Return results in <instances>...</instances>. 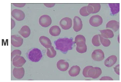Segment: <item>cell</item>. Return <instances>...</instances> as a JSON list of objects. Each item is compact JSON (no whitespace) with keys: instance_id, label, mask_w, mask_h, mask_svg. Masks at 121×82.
<instances>
[{"instance_id":"obj_8","label":"cell","mask_w":121,"mask_h":82,"mask_svg":"<svg viewBox=\"0 0 121 82\" xmlns=\"http://www.w3.org/2000/svg\"><path fill=\"white\" fill-rule=\"evenodd\" d=\"M26 61L25 58L19 55H16L14 57L12 60L13 65L15 67H22Z\"/></svg>"},{"instance_id":"obj_18","label":"cell","mask_w":121,"mask_h":82,"mask_svg":"<svg viewBox=\"0 0 121 82\" xmlns=\"http://www.w3.org/2000/svg\"><path fill=\"white\" fill-rule=\"evenodd\" d=\"M18 33L23 37L26 38L30 35V29L28 26L25 25L22 27Z\"/></svg>"},{"instance_id":"obj_7","label":"cell","mask_w":121,"mask_h":82,"mask_svg":"<svg viewBox=\"0 0 121 82\" xmlns=\"http://www.w3.org/2000/svg\"><path fill=\"white\" fill-rule=\"evenodd\" d=\"M13 17L18 21L23 20L25 18V15L24 12L22 10L17 9H14L11 12Z\"/></svg>"},{"instance_id":"obj_13","label":"cell","mask_w":121,"mask_h":82,"mask_svg":"<svg viewBox=\"0 0 121 82\" xmlns=\"http://www.w3.org/2000/svg\"><path fill=\"white\" fill-rule=\"evenodd\" d=\"M13 73L15 78L20 79L22 78L24 75V69L23 67L14 68L13 71Z\"/></svg>"},{"instance_id":"obj_28","label":"cell","mask_w":121,"mask_h":82,"mask_svg":"<svg viewBox=\"0 0 121 82\" xmlns=\"http://www.w3.org/2000/svg\"><path fill=\"white\" fill-rule=\"evenodd\" d=\"M21 54V51L19 50H15L13 51L11 53L12 58H13L15 56L20 55Z\"/></svg>"},{"instance_id":"obj_19","label":"cell","mask_w":121,"mask_h":82,"mask_svg":"<svg viewBox=\"0 0 121 82\" xmlns=\"http://www.w3.org/2000/svg\"><path fill=\"white\" fill-rule=\"evenodd\" d=\"M81 69L78 66L76 65L72 67L68 71L69 75L71 77H74L79 73Z\"/></svg>"},{"instance_id":"obj_33","label":"cell","mask_w":121,"mask_h":82,"mask_svg":"<svg viewBox=\"0 0 121 82\" xmlns=\"http://www.w3.org/2000/svg\"><path fill=\"white\" fill-rule=\"evenodd\" d=\"M15 25V23L14 21L12 19H11V29H13Z\"/></svg>"},{"instance_id":"obj_4","label":"cell","mask_w":121,"mask_h":82,"mask_svg":"<svg viewBox=\"0 0 121 82\" xmlns=\"http://www.w3.org/2000/svg\"><path fill=\"white\" fill-rule=\"evenodd\" d=\"M39 21V24L41 26L44 27H47L51 25L52 20L49 15H44L40 17Z\"/></svg>"},{"instance_id":"obj_22","label":"cell","mask_w":121,"mask_h":82,"mask_svg":"<svg viewBox=\"0 0 121 82\" xmlns=\"http://www.w3.org/2000/svg\"><path fill=\"white\" fill-rule=\"evenodd\" d=\"M100 32L101 34V36L105 38H112L113 35L112 32L110 30H100Z\"/></svg>"},{"instance_id":"obj_3","label":"cell","mask_w":121,"mask_h":82,"mask_svg":"<svg viewBox=\"0 0 121 82\" xmlns=\"http://www.w3.org/2000/svg\"><path fill=\"white\" fill-rule=\"evenodd\" d=\"M102 73V71L100 68L92 66L88 70V77L93 79L97 78L100 76Z\"/></svg>"},{"instance_id":"obj_20","label":"cell","mask_w":121,"mask_h":82,"mask_svg":"<svg viewBox=\"0 0 121 82\" xmlns=\"http://www.w3.org/2000/svg\"><path fill=\"white\" fill-rule=\"evenodd\" d=\"M61 31V29L59 26L54 25L51 26L49 29V32L50 35L53 36L59 35Z\"/></svg>"},{"instance_id":"obj_14","label":"cell","mask_w":121,"mask_h":82,"mask_svg":"<svg viewBox=\"0 0 121 82\" xmlns=\"http://www.w3.org/2000/svg\"><path fill=\"white\" fill-rule=\"evenodd\" d=\"M57 67L60 70L62 71H65L68 69L69 65V63L63 60H59L56 64Z\"/></svg>"},{"instance_id":"obj_30","label":"cell","mask_w":121,"mask_h":82,"mask_svg":"<svg viewBox=\"0 0 121 82\" xmlns=\"http://www.w3.org/2000/svg\"><path fill=\"white\" fill-rule=\"evenodd\" d=\"M100 80H113V79L110 77L108 76H104L100 79Z\"/></svg>"},{"instance_id":"obj_21","label":"cell","mask_w":121,"mask_h":82,"mask_svg":"<svg viewBox=\"0 0 121 82\" xmlns=\"http://www.w3.org/2000/svg\"><path fill=\"white\" fill-rule=\"evenodd\" d=\"M46 53L47 56L49 57L52 58L56 56V52L54 50L53 47L52 46L50 47L47 48Z\"/></svg>"},{"instance_id":"obj_23","label":"cell","mask_w":121,"mask_h":82,"mask_svg":"<svg viewBox=\"0 0 121 82\" xmlns=\"http://www.w3.org/2000/svg\"><path fill=\"white\" fill-rule=\"evenodd\" d=\"M99 35H94L92 38V44L95 46L98 47L100 45L99 41Z\"/></svg>"},{"instance_id":"obj_5","label":"cell","mask_w":121,"mask_h":82,"mask_svg":"<svg viewBox=\"0 0 121 82\" xmlns=\"http://www.w3.org/2000/svg\"><path fill=\"white\" fill-rule=\"evenodd\" d=\"M59 24L63 29L65 30H68L72 26V21L69 17H65L61 19L60 22Z\"/></svg>"},{"instance_id":"obj_9","label":"cell","mask_w":121,"mask_h":82,"mask_svg":"<svg viewBox=\"0 0 121 82\" xmlns=\"http://www.w3.org/2000/svg\"><path fill=\"white\" fill-rule=\"evenodd\" d=\"M23 43V39L20 36L17 35L11 36V43L14 47H19L22 45Z\"/></svg>"},{"instance_id":"obj_10","label":"cell","mask_w":121,"mask_h":82,"mask_svg":"<svg viewBox=\"0 0 121 82\" xmlns=\"http://www.w3.org/2000/svg\"><path fill=\"white\" fill-rule=\"evenodd\" d=\"M73 29L76 32L80 31L82 27V23L80 18L77 16H75L73 18Z\"/></svg>"},{"instance_id":"obj_24","label":"cell","mask_w":121,"mask_h":82,"mask_svg":"<svg viewBox=\"0 0 121 82\" xmlns=\"http://www.w3.org/2000/svg\"><path fill=\"white\" fill-rule=\"evenodd\" d=\"M99 36L100 42L103 46L106 47L109 46L110 43L109 40L104 38L100 35H99Z\"/></svg>"},{"instance_id":"obj_11","label":"cell","mask_w":121,"mask_h":82,"mask_svg":"<svg viewBox=\"0 0 121 82\" xmlns=\"http://www.w3.org/2000/svg\"><path fill=\"white\" fill-rule=\"evenodd\" d=\"M102 19L101 17L98 15H94L91 16L89 20L91 25L94 27H97L101 24Z\"/></svg>"},{"instance_id":"obj_12","label":"cell","mask_w":121,"mask_h":82,"mask_svg":"<svg viewBox=\"0 0 121 82\" xmlns=\"http://www.w3.org/2000/svg\"><path fill=\"white\" fill-rule=\"evenodd\" d=\"M86 43V41H78L75 43L77 45L76 49L77 52L81 53L86 52L87 47Z\"/></svg>"},{"instance_id":"obj_26","label":"cell","mask_w":121,"mask_h":82,"mask_svg":"<svg viewBox=\"0 0 121 82\" xmlns=\"http://www.w3.org/2000/svg\"><path fill=\"white\" fill-rule=\"evenodd\" d=\"M86 41V39L85 37L82 35H77L75 39V43L80 41Z\"/></svg>"},{"instance_id":"obj_25","label":"cell","mask_w":121,"mask_h":82,"mask_svg":"<svg viewBox=\"0 0 121 82\" xmlns=\"http://www.w3.org/2000/svg\"><path fill=\"white\" fill-rule=\"evenodd\" d=\"M80 14L83 16H86L90 14L88 12L87 9V6L81 8L79 10Z\"/></svg>"},{"instance_id":"obj_15","label":"cell","mask_w":121,"mask_h":82,"mask_svg":"<svg viewBox=\"0 0 121 82\" xmlns=\"http://www.w3.org/2000/svg\"><path fill=\"white\" fill-rule=\"evenodd\" d=\"M100 5L99 4H89L87 6V9L90 14L98 12L100 8Z\"/></svg>"},{"instance_id":"obj_17","label":"cell","mask_w":121,"mask_h":82,"mask_svg":"<svg viewBox=\"0 0 121 82\" xmlns=\"http://www.w3.org/2000/svg\"><path fill=\"white\" fill-rule=\"evenodd\" d=\"M117 57L114 55L109 56L104 61V65L108 67H110L115 64L117 61Z\"/></svg>"},{"instance_id":"obj_32","label":"cell","mask_w":121,"mask_h":82,"mask_svg":"<svg viewBox=\"0 0 121 82\" xmlns=\"http://www.w3.org/2000/svg\"><path fill=\"white\" fill-rule=\"evenodd\" d=\"M44 4L48 8L52 7L55 5L54 4Z\"/></svg>"},{"instance_id":"obj_16","label":"cell","mask_w":121,"mask_h":82,"mask_svg":"<svg viewBox=\"0 0 121 82\" xmlns=\"http://www.w3.org/2000/svg\"><path fill=\"white\" fill-rule=\"evenodd\" d=\"M41 44L46 48H49L52 46V43L50 39L44 36L40 37L39 39Z\"/></svg>"},{"instance_id":"obj_2","label":"cell","mask_w":121,"mask_h":82,"mask_svg":"<svg viewBox=\"0 0 121 82\" xmlns=\"http://www.w3.org/2000/svg\"><path fill=\"white\" fill-rule=\"evenodd\" d=\"M41 50L37 48H34L29 52L28 57L31 61L37 62L39 61L42 57Z\"/></svg>"},{"instance_id":"obj_31","label":"cell","mask_w":121,"mask_h":82,"mask_svg":"<svg viewBox=\"0 0 121 82\" xmlns=\"http://www.w3.org/2000/svg\"><path fill=\"white\" fill-rule=\"evenodd\" d=\"M13 4L16 7L20 8L24 7L25 5V4Z\"/></svg>"},{"instance_id":"obj_27","label":"cell","mask_w":121,"mask_h":82,"mask_svg":"<svg viewBox=\"0 0 121 82\" xmlns=\"http://www.w3.org/2000/svg\"><path fill=\"white\" fill-rule=\"evenodd\" d=\"M88 66L86 67L83 69L82 71V74L85 77H88L87 73L89 69L92 66Z\"/></svg>"},{"instance_id":"obj_6","label":"cell","mask_w":121,"mask_h":82,"mask_svg":"<svg viewBox=\"0 0 121 82\" xmlns=\"http://www.w3.org/2000/svg\"><path fill=\"white\" fill-rule=\"evenodd\" d=\"M91 57L92 59L96 61L102 60L104 58V54L103 51L100 49L95 50L92 52Z\"/></svg>"},{"instance_id":"obj_1","label":"cell","mask_w":121,"mask_h":82,"mask_svg":"<svg viewBox=\"0 0 121 82\" xmlns=\"http://www.w3.org/2000/svg\"><path fill=\"white\" fill-rule=\"evenodd\" d=\"M54 43L56 49L65 54L69 50L72 49L73 42L71 38H64L58 39Z\"/></svg>"},{"instance_id":"obj_29","label":"cell","mask_w":121,"mask_h":82,"mask_svg":"<svg viewBox=\"0 0 121 82\" xmlns=\"http://www.w3.org/2000/svg\"><path fill=\"white\" fill-rule=\"evenodd\" d=\"M114 70L115 72L117 74L119 75V65L118 64L114 67Z\"/></svg>"}]
</instances>
